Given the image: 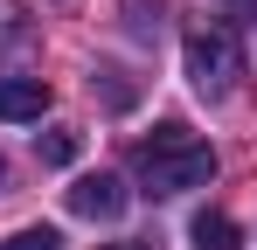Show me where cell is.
<instances>
[{
  "mask_svg": "<svg viewBox=\"0 0 257 250\" xmlns=\"http://www.w3.org/2000/svg\"><path fill=\"white\" fill-rule=\"evenodd\" d=\"M0 188H7V160H0Z\"/></svg>",
  "mask_w": 257,
  "mask_h": 250,
  "instance_id": "cell-8",
  "label": "cell"
},
{
  "mask_svg": "<svg viewBox=\"0 0 257 250\" xmlns=\"http://www.w3.org/2000/svg\"><path fill=\"white\" fill-rule=\"evenodd\" d=\"M49 111V83L42 77H0V118L21 125V118H42Z\"/></svg>",
  "mask_w": 257,
  "mask_h": 250,
  "instance_id": "cell-4",
  "label": "cell"
},
{
  "mask_svg": "<svg viewBox=\"0 0 257 250\" xmlns=\"http://www.w3.org/2000/svg\"><path fill=\"white\" fill-rule=\"evenodd\" d=\"M188 236H195V250H243L236 215H222V208H202V215L188 222Z\"/></svg>",
  "mask_w": 257,
  "mask_h": 250,
  "instance_id": "cell-5",
  "label": "cell"
},
{
  "mask_svg": "<svg viewBox=\"0 0 257 250\" xmlns=\"http://www.w3.org/2000/svg\"><path fill=\"white\" fill-rule=\"evenodd\" d=\"M104 250H125V243H104Z\"/></svg>",
  "mask_w": 257,
  "mask_h": 250,
  "instance_id": "cell-9",
  "label": "cell"
},
{
  "mask_svg": "<svg viewBox=\"0 0 257 250\" xmlns=\"http://www.w3.org/2000/svg\"><path fill=\"white\" fill-rule=\"evenodd\" d=\"M70 208H77L84 222H118V215H125V181H118V174H84V181L70 188Z\"/></svg>",
  "mask_w": 257,
  "mask_h": 250,
  "instance_id": "cell-3",
  "label": "cell"
},
{
  "mask_svg": "<svg viewBox=\"0 0 257 250\" xmlns=\"http://www.w3.org/2000/svg\"><path fill=\"white\" fill-rule=\"evenodd\" d=\"M42 160L49 167H70V160H77V139H70V132H49V139H42Z\"/></svg>",
  "mask_w": 257,
  "mask_h": 250,
  "instance_id": "cell-7",
  "label": "cell"
},
{
  "mask_svg": "<svg viewBox=\"0 0 257 250\" xmlns=\"http://www.w3.org/2000/svg\"><path fill=\"white\" fill-rule=\"evenodd\" d=\"M0 250H63V236L56 229H21V236H7Z\"/></svg>",
  "mask_w": 257,
  "mask_h": 250,
  "instance_id": "cell-6",
  "label": "cell"
},
{
  "mask_svg": "<svg viewBox=\"0 0 257 250\" xmlns=\"http://www.w3.org/2000/svg\"><path fill=\"white\" fill-rule=\"evenodd\" d=\"M132 174H139L146 195H188V188H209L215 181V146L195 139L188 125H153L132 146Z\"/></svg>",
  "mask_w": 257,
  "mask_h": 250,
  "instance_id": "cell-1",
  "label": "cell"
},
{
  "mask_svg": "<svg viewBox=\"0 0 257 250\" xmlns=\"http://www.w3.org/2000/svg\"><path fill=\"white\" fill-rule=\"evenodd\" d=\"M181 56H188V83L202 97H229L236 77H243V42L229 35V28H195Z\"/></svg>",
  "mask_w": 257,
  "mask_h": 250,
  "instance_id": "cell-2",
  "label": "cell"
}]
</instances>
